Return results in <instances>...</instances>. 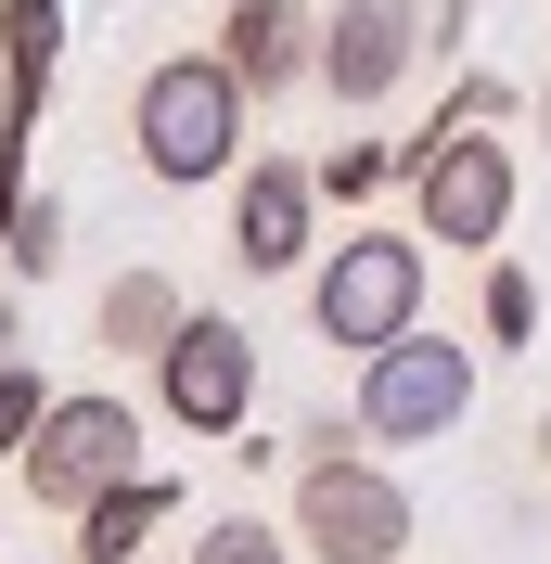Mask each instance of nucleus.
Segmentation results:
<instances>
[{"instance_id":"nucleus-1","label":"nucleus","mask_w":551,"mask_h":564,"mask_svg":"<svg viewBox=\"0 0 551 564\" xmlns=\"http://www.w3.org/2000/svg\"><path fill=\"white\" fill-rule=\"evenodd\" d=\"M244 90L218 52H168V65H141L129 77V154L141 180H168V193H218V180L244 167Z\"/></svg>"},{"instance_id":"nucleus-2","label":"nucleus","mask_w":551,"mask_h":564,"mask_svg":"<svg viewBox=\"0 0 551 564\" xmlns=\"http://www.w3.org/2000/svg\"><path fill=\"white\" fill-rule=\"evenodd\" d=\"M398 193H411V231H423V245L500 257V231H514V206H526V154L500 129H411Z\"/></svg>"},{"instance_id":"nucleus-3","label":"nucleus","mask_w":551,"mask_h":564,"mask_svg":"<svg viewBox=\"0 0 551 564\" xmlns=\"http://www.w3.org/2000/svg\"><path fill=\"white\" fill-rule=\"evenodd\" d=\"M309 321H321V347H398L423 321V231L411 218H346V245L309 257Z\"/></svg>"},{"instance_id":"nucleus-4","label":"nucleus","mask_w":551,"mask_h":564,"mask_svg":"<svg viewBox=\"0 0 551 564\" xmlns=\"http://www.w3.org/2000/svg\"><path fill=\"white\" fill-rule=\"evenodd\" d=\"M346 423H359V449H436V436H462V423H475V347H449V334L411 321L398 347L359 359Z\"/></svg>"},{"instance_id":"nucleus-5","label":"nucleus","mask_w":551,"mask_h":564,"mask_svg":"<svg viewBox=\"0 0 551 564\" xmlns=\"http://www.w3.org/2000/svg\"><path fill=\"white\" fill-rule=\"evenodd\" d=\"M282 539H295V564H398V552H411V488H398L372 449L295 462V513H282Z\"/></svg>"},{"instance_id":"nucleus-6","label":"nucleus","mask_w":551,"mask_h":564,"mask_svg":"<svg viewBox=\"0 0 551 564\" xmlns=\"http://www.w3.org/2000/svg\"><path fill=\"white\" fill-rule=\"evenodd\" d=\"M13 462H26V500H39V513H65V527H77L116 475H141V411H129L116 386H77V398L39 411V436H26Z\"/></svg>"},{"instance_id":"nucleus-7","label":"nucleus","mask_w":551,"mask_h":564,"mask_svg":"<svg viewBox=\"0 0 551 564\" xmlns=\"http://www.w3.org/2000/svg\"><path fill=\"white\" fill-rule=\"evenodd\" d=\"M141 372H154V423H180V436H244L257 423V334L231 308H180V334Z\"/></svg>"},{"instance_id":"nucleus-8","label":"nucleus","mask_w":551,"mask_h":564,"mask_svg":"<svg viewBox=\"0 0 551 564\" xmlns=\"http://www.w3.org/2000/svg\"><path fill=\"white\" fill-rule=\"evenodd\" d=\"M411 65H423V0H334V13H321L309 90H334L346 116H385L398 90H411Z\"/></svg>"},{"instance_id":"nucleus-9","label":"nucleus","mask_w":551,"mask_h":564,"mask_svg":"<svg viewBox=\"0 0 551 564\" xmlns=\"http://www.w3.org/2000/svg\"><path fill=\"white\" fill-rule=\"evenodd\" d=\"M321 257V193H309V154H244L231 167V270L244 282H282Z\"/></svg>"},{"instance_id":"nucleus-10","label":"nucleus","mask_w":551,"mask_h":564,"mask_svg":"<svg viewBox=\"0 0 551 564\" xmlns=\"http://www.w3.org/2000/svg\"><path fill=\"white\" fill-rule=\"evenodd\" d=\"M206 52L231 65L244 104H282V90H309V65H321V0H231Z\"/></svg>"},{"instance_id":"nucleus-11","label":"nucleus","mask_w":551,"mask_h":564,"mask_svg":"<svg viewBox=\"0 0 551 564\" xmlns=\"http://www.w3.org/2000/svg\"><path fill=\"white\" fill-rule=\"evenodd\" d=\"M65 77V0H0V129H39Z\"/></svg>"},{"instance_id":"nucleus-12","label":"nucleus","mask_w":551,"mask_h":564,"mask_svg":"<svg viewBox=\"0 0 551 564\" xmlns=\"http://www.w3.org/2000/svg\"><path fill=\"white\" fill-rule=\"evenodd\" d=\"M180 308H193V295L141 257V270H116L104 295H90V347H104V359H154V347L180 334Z\"/></svg>"},{"instance_id":"nucleus-13","label":"nucleus","mask_w":551,"mask_h":564,"mask_svg":"<svg viewBox=\"0 0 551 564\" xmlns=\"http://www.w3.org/2000/svg\"><path fill=\"white\" fill-rule=\"evenodd\" d=\"M168 513H180V475H154V462H141V475H116V488L77 513V564H129Z\"/></svg>"},{"instance_id":"nucleus-14","label":"nucleus","mask_w":551,"mask_h":564,"mask_svg":"<svg viewBox=\"0 0 551 564\" xmlns=\"http://www.w3.org/2000/svg\"><path fill=\"white\" fill-rule=\"evenodd\" d=\"M398 167H411V141H334V154H309V193L359 218L372 193H398Z\"/></svg>"},{"instance_id":"nucleus-15","label":"nucleus","mask_w":551,"mask_h":564,"mask_svg":"<svg viewBox=\"0 0 551 564\" xmlns=\"http://www.w3.org/2000/svg\"><path fill=\"white\" fill-rule=\"evenodd\" d=\"M39 411H52V386H39V359H26V308L0 295V462L39 436Z\"/></svg>"},{"instance_id":"nucleus-16","label":"nucleus","mask_w":551,"mask_h":564,"mask_svg":"<svg viewBox=\"0 0 551 564\" xmlns=\"http://www.w3.org/2000/svg\"><path fill=\"white\" fill-rule=\"evenodd\" d=\"M475 334H487V347H539V282H526L514 257H487V282H475Z\"/></svg>"},{"instance_id":"nucleus-17","label":"nucleus","mask_w":551,"mask_h":564,"mask_svg":"<svg viewBox=\"0 0 551 564\" xmlns=\"http://www.w3.org/2000/svg\"><path fill=\"white\" fill-rule=\"evenodd\" d=\"M0 270H13V282H52V270H65V193H26V206H13Z\"/></svg>"},{"instance_id":"nucleus-18","label":"nucleus","mask_w":551,"mask_h":564,"mask_svg":"<svg viewBox=\"0 0 551 564\" xmlns=\"http://www.w3.org/2000/svg\"><path fill=\"white\" fill-rule=\"evenodd\" d=\"M514 116H526V90H514V77H487V65H462V77H449V104L423 116V129H514Z\"/></svg>"},{"instance_id":"nucleus-19","label":"nucleus","mask_w":551,"mask_h":564,"mask_svg":"<svg viewBox=\"0 0 551 564\" xmlns=\"http://www.w3.org/2000/svg\"><path fill=\"white\" fill-rule=\"evenodd\" d=\"M180 564H295V539H282L270 513H218V527L193 539V552H180Z\"/></svg>"},{"instance_id":"nucleus-20","label":"nucleus","mask_w":551,"mask_h":564,"mask_svg":"<svg viewBox=\"0 0 551 564\" xmlns=\"http://www.w3.org/2000/svg\"><path fill=\"white\" fill-rule=\"evenodd\" d=\"M423 52L462 65V52H475V0H423Z\"/></svg>"},{"instance_id":"nucleus-21","label":"nucleus","mask_w":551,"mask_h":564,"mask_svg":"<svg viewBox=\"0 0 551 564\" xmlns=\"http://www.w3.org/2000/svg\"><path fill=\"white\" fill-rule=\"evenodd\" d=\"M39 180H26V129H0V231H13V206H26Z\"/></svg>"},{"instance_id":"nucleus-22","label":"nucleus","mask_w":551,"mask_h":564,"mask_svg":"<svg viewBox=\"0 0 551 564\" xmlns=\"http://www.w3.org/2000/svg\"><path fill=\"white\" fill-rule=\"evenodd\" d=\"M346 449H359V423H346V411H321L309 436H295V462H346Z\"/></svg>"},{"instance_id":"nucleus-23","label":"nucleus","mask_w":551,"mask_h":564,"mask_svg":"<svg viewBox=\"0 0 551 564\" xmlns=\"http://www.w3.org/2000/svg\"><path fill=\"white\" fill-rule=\"evenodd\" d=\"M526 116H539V141H551V77H539V90H526Z\"/></svg>"},{"instance_id":"nucleus-24","label":"nucleus","mask_w":551,"mask_h":564,"mask_svg":"<svg viewBox=\"0 0 551 564\" xmlns=\"http://www.w3.org/2000/svg\"><path fill=\"white\" fill-rule=\"evenodd\" d=\"M526 449H539V475H551V411H539V436H526Z\"/></svg>"}]
</instances>
